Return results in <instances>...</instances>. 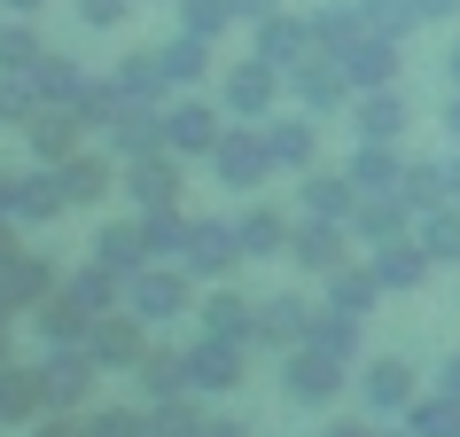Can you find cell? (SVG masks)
<instances>
[{
	"instance_id": "obj_12",
	"label": "cell",
	"mask_w": 460,
	"mask_h": 437,
	"mask_svg": "<svg viewBox=\"0 0 460 437\" xmlns=\"http://www.w3.org/2000/svg\"><path fill=\"white\" fill-rule=\"evenodd\" d=\"M55 290H63V273H55L40 250H16V258H0V305H16V313H40Z\"/></svg>"
},
{
	"instance_id": "obj_21",
	"label": "cell",
	"mask_w": 460,
	"mask_h": 437,
	"mask_svg": "<svg viewBox=\"0 0 460 437\" xmlns=\"http://www.w3.org/2000/svg\"><path fill=\"white\" fill-rule=\"evenodd\" d=\"M195 313H203V336H234V343H258V297H243V290H226V281H211Z\"/></svg>"
},
{
	"instance_id": "obj_3",
	"label": "cell",
	"mask_w": 460,
	"mask_h": 437,
	"mask_svg": "<svg viewBox=\"0 0 460 437\" xmlns=\"http://www.w3.org/2000/svg\"><path fill=\"white\" fill-rule=\"evenodd\" d=\"M211 172H218V188H266L273 172H281V165H273V148H266V125L234 118V125H226V141L211 148Z\"/></svg>"
},
{
	"instance_id": "obj_4",
	"label": "cell",
	"mask_w": 460,
	"mask_h": 437,
	"mask_svg": "<svg viewBox=\"0 0 460 437\" xmlns=\"http://www.w3.org/2000/svg\"><path fill=\"white\" fill-rule=\"evenodd\" d=\"M226 102H195V94H180V102H164V148L172 156H211L218 141H226Z\"/></svg>"
},
{
	"instance_id": "obj_63",
	"label": "cell",
	"mask_w": 460,
	"mask_h": 437,
	"mask_svg": "<svg viewBox=\"0 0 460 437\" xmlns=\"http://www.w3.org/2000/svg\"><path fill=\"white\" fill-rule=\"evenodd\" d=\"M375 437H413V430H406V422H398V430H375Z\"/></svg>"
},
{
	"instance_id": "obj_20",
	"label": "cell",
	"mask_w": 460,
	"mask_h": 437,
	"mask_svg": "<svg viewBox=\"0 0 460 437\" xmlns=\"http://www.w3.org/2000/svg\"><path fill=\"white\" fill-rule=\"evenodd\" d=\"M359 398H367V414L406 422V406H413V367H406V360H367V367H359Z\"/></svg>"
},
{
	"instance_id": "obj_45",
	"label": "cell",
	"mask_w": 460,
	"mask_h": 437,
	"mask_svg": "<svg viewBox=\"0 0 460 437\" xmlns=\"http://www.w3.org/2000/svg\"><path fill=\"white\" fill-rule=\"evenodd\" d=\"M313 31H320V48H328V55H343V48H351V40L367 31L359 0H343V8H313Z\"/></svg>"
},
{
	"instance_id": "obj_48",
	"label": "cell",
	"mask_w": 460,
	"mask_h": 437,
	"mask_svg": "<svg viewBox=\"0 0 460 437\" xmlns=\"http://www.w3.org/2000/svg\"><path fill=\"white\" fill-rule=\"evenodd\" d=\"M359 16H367V31H383V40H406V31L421 24L413 0H359Z\"/></svg>"
},
{
	"instance_id": "obj_50",
	"label": "cell",
	"mask_w": 460,
	"mask_h": 437,
	"mask_svg": "<svg viewBox=\"0 0 460 437\" xmlns=\"http://www.w3.org/2000/svg\"><path fill=\"white\" fill-rule=\"evenodd\" d=\"M71 8H78V24H94V31H118L133 16V0H71Z\"/></svg>"
},
{
	"instance_id": "obj_27",
	"label": "cell",
	"mask_w": 460,
	"mask_h": 437,
	"mask_svg": "<svg viewBox=\"0 0 460 437\" xmlns=\"http://www.w3.org/2000/svg\"><path fill=\"white\" fill-rule=\"evenodd\" d=\"M71 203H63V180H55V165L48 172H16V203H8V218L16 227H48V218H63Z\"/></svg>"
},
{
	"instance_id": "obj_42",
	"label": "cell",
	"mask_w": 460,
	"mask_h": 437,
	"mask_svg": "<svg viewBox=\"0 0 460 437\" xmlns=\"http://www.w3.org/2000/svg\"><path fill=\"white\" fill-rule=\"evenodd\" d=\"M406 227H413V211L398 203V195H367L359 218H351V235H359V243H390V235H406Z\"/></svg>"
},
{
	"instance_id": "obj_33",
	"label": "cell",
	"mask_w": 460,
	"mask_h": 437,
	"mask_svg": "<svg viewBox=\"0 0 460 437\" xmlns=\"http://www.w3.org/2000/svg\"><path fill=\"white\" fill-rule=\"evenodd\" d=\"M40 414H48V383H40V367H0V422H40Z\"/></svg>"
},
{
	"instance_id": "obj_46",
	"label": "cell",
	"mask_w": 460,
	"mask_h": 437,
	"mask_svg": "<svg viewBox=\"0 0 460 437\" xmlns=\"http://www.w3.org/2000/svg\"><path fill=\"white\" fill-rule=\"evenodd\" d=\"M31 118H40V78L0 71V125H31Z\"/></svg>"
},
{
	"instance_id": "obj_57",
	"label": "cell",
	"mask_w": 460,
	"mask_h": 437,
	"mask_svg": "<svg viewBox=\"0 0 460 437\" xmlns=\"http://www.w3.org/2000/svg\"><path fill=\"white\" fill-rule=\"evenodd\" d=\"M445 133L460 141V86H453V102H445Z\"/></svg>"
},
{
	"instance_id": "obj_6",
	"label": "cell",
	"mask_w": 460,
	"mask_h": 437,
	"mask_svg": "<svg viewBox=\"0 0 460 437\" xmlns=\"http://www.w3.org/2000/svg\"><path fill=\"white\" fill-rule=\"evenodd\" d=\"M180 266L211 290V281H226V273L243 266V227L234 218H195L188 227V250H180Z\"/></svg>"
},
{
	"instance_id": "obj_14",
	"label": "cell",
	"mask_w": 460,
	"mask_h": 437,
	"mask_svg": "<svg viewBox=\"0 0 460 437\" xmlns=\"http://www.w3.org/2000/svg\"><path fill=\"white\" fill-rule=\"evenodd\" d=\"M86 352H94L102 367H125V375H133V360L148 352V320L133 313V305H118V313H102V320H94V336H86Z\"/></svg>"
},
{
	"instance_id": "obj_39",
	"label": "cell",
	"mask_w": 460,
	"mask_h": 437,
	"mask_svg": "<svg viewBox=\"0 0 460 437\" xmlns=\"http://www.w3.org/2000/svg\"><path fill=\"white\" fill-rule=\"evenodd\" d=\"M413 235H421V250H429L437 266H460V203L421 211V218H413Z\"/></svg>"
},
{
	"instance_id": "obj_47",
	"label": "cell",
	"mask_w": 460,
	"mask_h": 437,
	"mask_svg": "<svg viewBox=\"0 0 460 437\" xmlns=\"http://www.w3.org/2000/svg\"><path fill=\"white\" fill-rule=\"evenodd\" d=\"M243 16H234V0H180V31H203V40H218V31H234Z\"/></svg>"
},
{
	"instance_id": "obj_35",
	"label": "cell",
	"mask_w": 460,
	"mask_h": 437,
	"mask_svg": "<svg viewBox=\"0 0 460 437\" xmlns=\"http://www.w3.org/2000/svg\"><path fill=\"white\" fill-rule=\"evenodd\" d=\"M118 94H141V102H164L172 94V78H164V55L156 48H133V55H118Z\"/></svg>"
},
{
	"instance_id": "obj_11",
	"label": "cell",
	"mask_w": 460,
	"mask_h": 437,
	"mask_svg": "<svg viewBox=\"0 0 460 437\" xmlns=\"http://www.w3.org/2000/svg\"><path fill=\"white\" fill-rule=\"evenodd\" d=\"M102 133H110V156H148V148H164V110L141 94H118V110L102 118Z\"/></svg>"
},
{
	"instance_id": "obj_24",
	"label": "cell",
	"mask_w": 460,
	"mask_h": 437,
	"mask_svg": "<svg viewBox=\"0 0 460 437\" xmlns=\"http://www.w3.org/2000/svg\"><path fill=\"white\" fill-rule=\"evenodd\" d=\"M359 203H367V188L351 180V172H320V165L305 172V218H343V227H351Z\"/></svg>"
},
{
	"instance_id": "obj_53",
	"label": "cell",
	"mask_w": 460,
	"mask_h": 437,
	"mask_svg": "<svg viewBox=\"0 0 460 437\" xmlns=\"http://www.w3.org/2000/svg\"><path fill=\"white\" fill-rule=\"evenodd\" d=\"M413 8H421V24H445V16H453L460 0H413Z\"/></svg>"
},
{
	"instance_id": "obj_29",
	"label": "cell",
	"mask_w": 460,
	"mask_h": 437,
	"mask_svg": "<svg viewBox=\"0 0 460 437\" xmlns=\"http://www.w3.org/2000/svg\"><path fill=\"white\" fill-rule=\"evenodd\" d=\"M94 266H110V273H133L148 266V243H141V218H110V227H94Z\"/></svg>"
},
{
	"instance_id": "obj_25",
	"label": "cell",
	"mask_w": 460,
	"mask_h": 437,
	"mask_svg": "<svg viewBox=\"0 0 460 437\" xmlns=\"http://www.w3.org/2000/svg\"><path fill=\"white\" fill-rule=\"evenodd\" d=\"M31 320H40V336H48V343H86L102 313H94V305H86V297L71 290V281H63V290H55V297H48V305H40Z\"/></svg>"
},
{
	"instance_id": "obj_38",
	"label": "cell",
	"mask_w": 460,
	"mask_h": 437,
	"mask_svg": "<svg viewBox=\"0 0 460 437\" xmlns=\"http://www.w3.org/2000/svg\"><path fill=\"white\" fill-rule=\"evenodd\" d=\"M48 40H40V31H31V16H8V24H0V71H40V63H48Z\"/></svg>"
},
{
	"instance_id": "obj_8",
	"label": "cell",
	"mask_w": 460,
	"mask_h": 437,
	"mask_svg": "<svg viewBox=\"0 0 460 437\" xmlns=\"http://www.w3.org/2000/svg\"><path fill=\"white\" fill-rule=\"evenodd\" d=\"M243 367H250V343H234V336H203V343H188V383H195V398H226V390L243 383Z\"/></svg>"
},
{
	"instance_id": "obj_18",
	"label": "cell",
	"mask_w": 460,
	"mask_h": 437,
	"mask_svg": "<svg viewBox=\"0 0 460 437\" xmlns=\"http://www.w3.org/2000/svg\"><path fill=\"white\" fill-rule=\"evenodd\" d=\"M258 55H266V63H281V71H296L305 55H320V31H313V16H289V8L258 16Z\"/></svg>"
},
{
	"instance_id": "obj_2",
	"label": "cell",
	"mask_w": 460,
	"mask_h": 437,
	"mask_svg": "<svg viewBox=\"0 0 460 437\" xmlns=\"http://www.w3.org/2000/svg\"><path fill=\"white\" fill-rule=\"evenodd\" d=\"M188 297H195V273L180 266V258H172V266H156V258H148V266L133 273V281H125V305H133V313H141L148 328L180 320V313H188Z\"/></svg>"
},
{
	"instance_id": "obj_19",
	"label": "cell",
	"mask_w": 460,
	"mask_h": 437,
	"mask_svg": "<svg viewBox=\"0 0 460 437\" xmlns=\"http://www.w3.org/2000/svg\"><path fill=\"white\" fill-rule=\"evenodd\" d=\"M313 320H320V305H305V297H258V343L266 352L313 343Z\"/></svg>"
},
{
	"instance_id": "obj_26",
	"label": "cell",
	"mask_w": 460,
	"mask_h": 437,
	"mask_svg": "<svg viewBox=\"0 0 460 437\" xmlns=\"http://www.w3.org/2000/svg\"><path fill=\"white\" fill-rule=\"evenodd\" d=\"M351 125H359V141H398V133H406V94H398V86L351 94Z\"/></svg>"
},
{
	"instance_id": "obj_40",
	"label": "cell",
	"mask_w": 460,
	"mask_h": 437,
	"mask_svg": "<svg viewBox=\"0 0 460 437\" xmlns=\"http://www.w3.org/2000/svg\"><path fill=\"white\" fill-rule=\"evenodd\" d=\"M203 422H211V414L195 406V390H180V398H148V437H203Z\"/></svg>"
},
{
	"instance_id": "obj_13",
	"label": "cell",
	"mask_w": 460,
	"mask_h": 437,
	"mask_svg": "<svg viewBox=\"0 0 460 437\" xmlns=\"http://www.w3.org/2000/svg\"><path fill=\"white\" fill-rule=\"evenodd\" d=\"M289 258H296L305 273H320V281H328L336 266H351V227H343V218H296Z\"/></svg>"
},
{
	"instance_id": "obj_59",
	"label": "cell",
	"mask_w": 460,
	"mask_h": 437,
	"mask_svg": "<svg viewBox=\"0 0 460 437\" xmlns=\"http://www.w3.org/2000/svg\"><path fill=\"white\" fill-rule=\"evenodd\" d=\"M0 8H8V16H40L48 0H0Z\"/></svg>"
},
{
	"instance_id": "obj_34",
	"label": "cell",
	"mask_w": 460,
	"mask_h": 437,
	"mask_svg": "<svg viewBox=\"0 0 460 437\" xmlns=\"http://www.w3.org/2000/svg\"><path fill=\"white\" fill-rule=\"evenodd\" d=\"M398 203H406L413 218L437 211V203H453V195H445V165H437V156H406V172H398Z\"/></svg>"
},
{
	"instance_id": "obj_51",
	"label": "cell",
	"mask_w": 460,
	"mask_h": 437,
	"mask_svg": "<svg viewBox=\"0 0 460 437\" xmlns=\"http://www.w3.org/2000/svg\"><path fill=\"white\" fill-rule=\"evenodd\" d=\"M31 437H86V414H63V406H48L40 422H31Z\"/></svg>"
},
{
	"instance_id": "obj_23",
	"label": "cell",
	"mask_w": 460,
	"mask_h": 437,
	"mask_svg": "<svg viewBox=\"0 0 460 437\" xmlns=\"http://www.w3.org/2000/svg\"><path fill=\"white\" fill-rule=\"evenodd\" d=\"M343 78H351V94H367V86H398V40L359 31V40L343 48Z\"/></svg>"
},
{
	"instance_id": "obj_61",
	"label": "cell",
	"mask_w": 460,
	"mask_h": 437,
	"mask_svg": "<svg viewBox=\"0 0 460 437\" xmlns=\"http://www.w3.org/2000/svg\"><path fill=\"white\" fill-rule=\"evenodd\" d=\"M8 203H16V172H0V218H8Z\"/></svg>"
},
{
	"instance_id": "obj_36",
	"label": "cell",
	"mask_w": 460,
	"mask_h": 437,
	"mask_svg": "<svg viewBox=\"0 0 460 437\" xmlns=\"http://www.w3.org/2000/svg\"><path fill=\"white\" fill-rule=\"evenodd\" d=\"M188 227H195V218H180V203H141V243H148V258H180V250H188Z\"/></svg>"
},
{
	"instance_id": "obj_52",
	"label": "cell",
	"mask_w": 460,
	"mask_h": 437,
	"mask_svg": "<svg viewBox=\"0 0 460 437\" xmlns=\"http://www.w3.org/2000/svg\"><path fill=\"white\" fill-rule=\"evenodd\" d=\"M203 437H250V430L234 422V414H211V422H203Z\"/></svg>"
},
{
	"instance_id": "obj_5",
	"label": "cell",
	"mask_w": 460,
	"mask_h": 437,
	"mask_svg": "<svg viewBox=\"0 0 460 437\" xmlns=\"http://www.w3.org/2000/svg\"><path fill=\"white\" fill-rule=\"evenodd\" d=\"M343 367H351V360L320 352V343H296L289 360H281V390H289L296 406H336V398H343Z\"/></svg>"
},
{
	"instance_id": "obj_31",
	"label": "cell",
	"mask_w": 460,
	"mask_h": 437,
	"mask_svg": "<svg viewBox=\"0 0 460 437\" xmlns=\"http://www.w3.org/2000/svg\"><path fill=\"white\" fill-rule=\"evenodd\" d=\"M31 78H40V102H63V110H86V102L102 94V78H94V71H78L71 55H48Z\"/></svg>"
},
{
	"instance_id": "obj_30",
	"label": "cell",
	"mask_w": 460,
	"mask_h": 437,
	"mask_svg": "<svg viewBox=\"0 0 460 437\" xmlns=\"http://www.w3.org/2000/svg\"><path fill=\"white\" fill-rule=\"evenodd\" d=\"M133 383H141V398H180L188 383V352H172V343H148L141 360H133Z\"/></svg>"
},
{
	"instance_id": "obj_44",
	"label": "cell",
	"mask_w": 460,
	"mask_h": 437,
	"mask_svg": "<svg viewBox=\"0 0 460 437\" xmlns=\"http://www.w3.org/2000/svg\"><path fill=\"white\" fill-rule=\"evenodd\" d=\"M313 343H320V352H336V360H359V313H343V305H320Z\"/></svg>"
},
{
	"instance_id": "obj_49",
	"label": "cell",
	"mask_w": 460,
	"mask_h": 437,
	"mask_svg": "<svg viewBox=\"0 0 460 437\" xmlns=\"http://www.w3.org/2000/svg\"><path fill=\"white\" fill-rule=\"evenodd\" d=\"M86 437H148V406H94Z\"/></svg>"
},
{
	"instance_id": "obj_22",
	"label": "cell",
	"mask_w": 460,
	"mask_h": 437,
	"mask_svg": "<svg viewBox=\"0 0 460 437\" xmlns=\"http://www.w3.org/2000/svg\"><path fill=\"white\" fill-rule=\"evenodd\" d=\"M180 156L172 148H148V156H125V195L133 203H180Z\"/></svg>"
},
{
	"instance_id": "obj_56",
	"label": "cell",
	"mask_w": 460,
	"mask_h": 437,
	"mask_svg": "<svg viewBox=\"0 0 460 437\" xmlns=\"http://www.w3.org/2000/svg\"><path fill=\"white\" fill-rule=\"evenodd\" d=\"M320 437H375V430H367V422H328Z\"/></svg>"
},
{
	"instance_id": "obj_62",
	"label": "cell",
	"mask_w": 460,
	"mask_h": 437,
	"mask_svg": "<svg viewBox=\"0 0 460 437\" xmlns=\"http://www.w3.org/2000/svg\"><path fill=\"white\" fill-rule=\"evenodd\" d=\"M445 71H453V86H460V40H453V55H445Z\"/></svg>"
},
{
	"instance_id": "obj_37",
	"label": "cell",
	"mask_w": 460,
	"mask_h": 437,
	"mask_svg": "<svg viewBox=\"0 0 460 437\" xmlns=\"http://www.w3.org/2000/svg\"><path fill=\"white\" fill-rule=\"evenodd\" d=\"M164 78H172V94H180V86H195V78L211 71V40H203V31H172L164 48Z\"/></svg>"
},
{
	"instance_id": "obj_9",
	"label": "cell",
	"mask_w": 460,
	"mask_h": 437,
	"mask_svg": "<svg viewBox=\"0 0 460 437\" xmlns=\"http://www.w3.org/2000/svg\"><path fill=\"white\" fill-rule=\"evenodd\" d=\"M94 375H102V360L86 352V343H55V360H40V383H48V406H63V414H78V406H86V390H94Z\"/></svg>"
},
{
	"instance_id": "obj_60",
	"label": "cell",
	"mask_w": 460,
	"mask_h": 437,
	"mask_svg": "<svg viewBox=\"0 0 460 437\" xmlns=\"http://www.w3.org/2000/svg\"><path fill=\"white\" fill-rule=\"evenodd\" d=\"M0 258H16V218H0Z\"/></svg>"
},
{
	"instance_id": "obj_28",
	"label": "cell",
	"mask_w": 460,
	"mask_h": 437,
	"mask_svg": "<svg viewBox=\"0 0 460 437\" xmlns=\"http://www.w3.org/2000/svg\"><path fill=\"white\" fill-rule=\"evenodd\" d=\"M234 227H243V258H289V243H296V218L273 211V203H250Z\"/></svg>"
},
{
	"instance_id": "obj_16",
	"label": "cell",
	"mask_w": 460,
	"mask_h": 437,
	"mask_svg": "<svg viewBox=\"0 0 460 437\" xmlns=\"http://www.w3.org/2000/svg\"><path fill=\"white\" fill-rule=\"evenodd\" d=\"M367 266H375V281H383V290H421V273L437 266L429 250H421V235H390V243H367Z\"/></svg>"
},
{
	"instance_id": "obj_7",
	"label": "cell",
	"mask_w": 460,
	"mask_h": 437,
	"mask_svg": "<svg viewBox=\"0 0 460 437\" xmlns=\"http://www.w3.org/2000/svg\"><path fill=\"white\" fill-rule=\"evenodd\" d=\"M55 180H63V203H71V211H94L102 195L125 188V165H118V156H94V148H78V156L55 165Z\"/></svg>"
},
{
	"instance_id": "obj_55",
	"label": "cell",
	"mask_w": 460,
	"mask_h": 437,
	"mask_svg": "<svg viewBox=\"0 0 460 437\" xmlns=\"http://www.w3.org/2000/svg\"><path fill=\"white\" fill-rule=\"evenodd\" d=\"M437 390H453V398H460V352L445 360V375H437Z\"/></svg>"
},
{
	"instance_id": "obj_43",
	"label": "cell",
	"mask_w": 460,
	"mask_h": 437,
	"mask_svg": "<svg viewBox=\"0 0 460 437\" xmlns=\"http://www.w3.org/2000/svg\"><path fill=\"white\" fill-rule=\"evenodd\" d=\"M406 430H413V437H460V398H453V390L413 398V406H406Z\"/></svg>"
},
{
	"instance_id": "obj_32",
	"label": "cell",
	"mask_w": 460,
	"mask_h": 437,
	"mask_svg": "<svg viewBox=\"0 0 460 437\" xmlns=\"http://www.w3.org/2000/svg\"><path fill=\"white\" fill-rule=\"evenodd\" d=\"M343 172H351L367 195H398V172H406V156H398V141H359L351 156H343Z\"/></svg>"
},
{
	"instance_id": "obj_10",
	"label": "cell",
	"mask_w": 460,
	"mask_h": 437,
	"mask_svg": "<svg viewBox=\"0 0 460 437\" xmlns=\"http://www.w3.org/2000/svg\"><path fill=\"white\" fill-rule=\"evenodd\" d=\"M289 94H296V110H313V118H328V110H343L351 102V78H343V55H305L289 71Z\"/></svg>"
},
{
	"instance_id": "obj_1",
	"label": "cell",
	"mask_w": 460,
	"mask_h": 437,
	"mask_svg": "<svg viewBox=\"0 0 460 437\" xmlns=\"http://www.w3.org/2000/svg\"><path fill=\"white\" fill-rule=\"evenodd\" d=\"M281 86H289V71L266 63V55H250V63H226V71H218V102H226V118H243V125H266L273 110H281Z\"/></svg>"
},
{
	"instance_id": "obj_58",
	"label": "cell",
	"mask_w": 460,
	"mask_h": 437,
	"mask_svg": "<svg viewBox=\"0 0 460 437\" xmlns=\"http://www.w3.org/2000/svg\"><path fill=\"white\" fill-rule=\"evenodd\" d=\"M445 195L460 203V156H445Z\"/></svg>"
},
{
	"instance_id": "obj_54",
	"label": "cell",
	"mask_w": 460,
	"mask_h": 437,
	"mask_svg": "<svg viewBox=\"0 0 460 437\" xmlns=\"http://www.w3.org/2000/svg\"><path fill=\"white\" fill-rule=\"evenodd\" d=\"M273 8H281V0H234V16H243V24H258V16H273Z\"/></svg>"
},
{
	"instance_id": "obj_17",
	"label": "cell",
	"mask_w": 460,
	"mask_h": 437,
	"mask_svg": "<svg viewBox=\"0 0 460 437\" xmlns=\"http://www.w3.org/2000/svg\"><path fill=\"white\" fill-rule=\"evenodd\" d=\"M78 133H86V110H63V102H40V118L24 125V141H31V156L40 165H63V156H78Z\"/></svg>"
},
{
	"instance_id": "obj_15",
	"label": "cell",
	"mask_w": 460,
	"mask_h": 437,
	"mask_svg": "<svg viewBox=\"0 0 460 437\" xmlns=\"http://www.w3.org/2000/svg\"><path fill=\"white\" fill-rule=\"evenodd\" d=\"M266 148H273V165H281V172H313L320 165V118H313V110H289V118L273 110V118H266Z\"/></svg>"
},
{
	"instance_id": "obj_41",
	"label": "cell",
	"mask_w": 460,
	"mask_h": 437,
	"mask_svg": "<svg viewBox=\"0 0 460 437\" xmlns=\"http://www.w3.org/2000/svg\"><path fill=\"white\" fill-rule=\"evenodd\" d=\"M375 297H390L383 281H375V266H336L328 273V305H343V313H375Z\"/></svg>"
}]
</instances>
